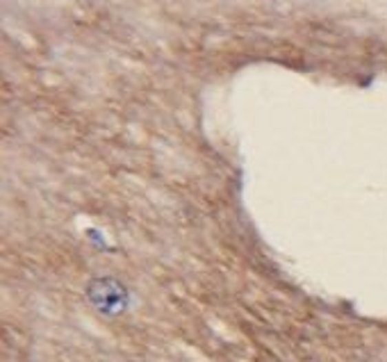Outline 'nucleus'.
I'll list each match as a JSON object with an SVG mask.
<instances>
[{"label":"nucleus","mask_w":387,"mask_h":362,"mask_svg":"<svg viewBox=\"0 0 387 362\" xmlns=\"http://www.w3.org/2000/svg\"><path fill=\"white\" fill-rule=\"evenodd\" d=\"M87 297L96 310H101L107 317L123 315L125 308H128V292H125V287L121 283H116L112 278L92 280L87 287Z\"/></svg>","instance_id":"nucleus-1"}]
</instances>
